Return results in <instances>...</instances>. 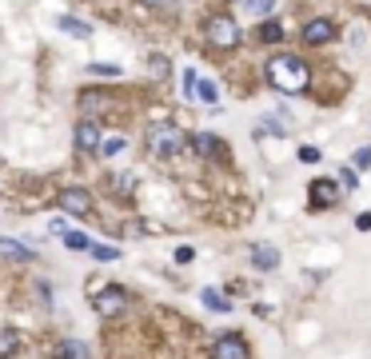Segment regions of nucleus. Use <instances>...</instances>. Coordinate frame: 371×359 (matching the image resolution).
Returning <instances> with one entry per match:
<instances>
[{
	"mask_svg": "<svg viewBox=\"0 0 371 359\" xmlns=\"http://www.w3.org/2000/svg\"><path fill=\"white\" fill-rule=\"evenodd\" d=\"M268 80L276 92H288V96H300L303 88L311 84V72L300 56H291V52H280V56L268 60Z\"/></svg>",
	"mask_w": 371,
	"mask_h": 359,
	"instance_id": "nucleus-1",
	"label": "nucleus"
},
{
	"mask_svg": "<svg viewBox=\"0 0 371 359\" xmlns=\"http://www.w3.org/2000/svg\"><path fill=\"white\" fill-rule=\"evenodd\" d=\"M148 152L152 156H176V152H184V132L176 128V124H168V120H156L148 128Z\"/></svg>",
	"mask_w": 371,
	"mask_h": 359,
	"instance_id": "nucleus-2",
	"label": "nucleus"
},
{
	"mask_svg": "<svg viewBox=\"0 0 371 359\" xmlns=\"http://www.w3.org/2000/svg\"><path fill=\"white\" fill-rule=\"evenodd\" d=\"M208 40L216 44V48H236V44H240V28H236V20L211 16L208 20Z\"/></svg>",
	"mask_w": 371,
	"mask_h": 359,
	"instance_id": "nucleus-3",
	"label": "nucleus"
},
{
	"mask_svg": "<svg viewBox=\"0 0 371 359\" xmlns=\"http://www.w3.org/2000/svg\"><path fill=\"white\" fill-rule=\"evenodd\" d=\"M128 303H132V296L124 288H116V283H112V288H104L100 296L92 299V308L100 311V316H120V311H128Z\"/></svg>",
	"mask_w": 371,
	"mask_h": 359,
	"instance_id": "nucleus-4",
	"label": "nucleus"
},
{
	"mask_svg": "<svg viewBox=\"0 0 371 359\" xmlns=\"http://www.w3.org/2000/svg\"><path fill=\"white\" fill-rule=\"evenodd\" d=\"M343 199L340 180H311V208H335Z\"/></svg>",
	"mask_w": 371,
	"mask_h": 359,
	"instance_id": "nucleus-5",
	"label": "nucleus"
},
{
	"mask_svg": "<svg viewBox=\"0 0 371 359\" xmlns=\"http://www.w3.org/2000/svg\"><path fill=\"white\" fill-rule=\"evenodd\" d=\"M56 204H61V212H68V216H92V196L84 188H64Z\"/></svg>",
	"mask_w": 371,
	"mask_h": 359,
	"instance_id": "nucleus-6",
	"label": "nucleus"
},
{
	"mask_svg": "<svg viewBox=\"0 0 371 359\" xmlns=\"http://www.w3.org/2000/svg\"><path fill=\"white\" fill-rule=\"evenodd\" d=\"M216 359H251V351L244 343V335H224L216 339Z\"/></svg>",
	"mask_w": 371,
	"mask_h": 359,
	"instance_id": "nucleus-7",
	"label": "nucleus"
},
{
	"mask_svg": "<svg viewBox=\"0 0 371 359\" xmlns=\"http://www.w3.org/2000/svg\"><path fill=\"white\" fill-rule=\"evenodd\" d=\"M331 36H335V24H331V20H311L308 28H303V40H308V44H328Z\"/></svg>",
	"mask_w": 371,
	"mask_h": 359,
	"instance_id": "nucleus-8",
	"label": "nucleus"
},
{
	"mask_svg": "<svg viewBox=\"0 0 371 359\" xmlns=\"http://www.w3.org/2000/svg\"><path fill=\"white\" fill-rule=\"evenodd\" d=\"M76 148H80V152H96V148H100V128H96L92 120H84L80 128H76Z\"/></svg>",
	"mask_w": 371,
	"mask_h": 359,
	"instance_id": "nucleus-9",
	"label": "nucleus"
},
{
	"mask_svg": "<svg viewBox=\"0 0 371 359\" xmlns=\"http://www.w3.org/2000/svg\"><path fill=\"white\" fill-rule=\"evenodd\" d=\"M251 264L263 268V271H271L276 264H280V251L271 248V244H260V248H251Z\"/></svg>",
	"mask_w": 371,
	"mask_h": 359,
	"instance_id": "nucleus-10",
	"label": "nucleus"
},
{
	"mask_svg": "<svg viewBox=\"0 0 371 359\" xmlns=\"http://www.w3.org/2000/svg\"><path fill=\"white\" fill-rule=\"evenodd\" d=\"M192 144H196V148H200L204 156H211V160H224V152H228V148L220 144V140L208 136V132H196V140H192Z\"/></svg>",
	"mask_w": 371,
	"mask_h": 359,
	"instance_id": "nucleus-11",
	"label": "nucleus"
},
{
	"mask_svg": "<svg viewBox=\"0 0 371 359\" xmlns=\"http://www.w3.org/2000/svg\"><path fill=\"white\" fill-rule=\"evenodd\" d=\"M0 256H12V259H32V248H24L21 239L0 236Z\"/></svg>",
	"mask_w": 371,
	"mask_h": 359,
	"instance_id": "nucleus-12",
	"label": "nucleus"
},
{
	"mask_svg": "<svg viewBox=\"0 0 371 359\" xmlns=\"http://www.w3.org/2000/svg\"><path fill=\"white\" fill-rule=\"evenodd\" d=\"M56 24H61L64 32H72V36H80V40H88V36H92V28L84 24V20H76V16H61Z\"/></svg>",
	"mask_w": 371,
	"mask_h": 359,
	"instance_id": "nucleus-13",
	"label": "nucleus"
},
{
	"mask_svg": "<svg viewBox=\"0 0 371 359\" xmlns=\"http://www.w3.org/2000/svg\"><path fill=\"white\" fill-rule=\"evenodd\" d=\"M200 299H204V303H208L211 311H231V303H228V299H224V296H220V291H216V288H204V291H200Z\"/></svg>",
	"mask_w": 371,
	"mask_h": 359,
	"instance_id": "nucleus-14",
	"label": "nucleus"
},
{
	"mask_svg": "<svg viewBox=\"0 0 371 359\" xmlns=\"http://www.w3.org/2000/svg\"><path fill=\"white\" fill-rule=\"evenodd\" d=\"M16 351H21V335L0 328V355H16Z\"/></svg>",
	"mask_w": 371,
	"mask_h": 359,
	"instance_id": "nucleus-15",
	"label": "nucleus"
},
{
	"mask_svg": "<svg viewBox=\"0 0 371 359\" xmlns=\"http://www.w3.org/2000/svg\"><path fill=\"white\" fill-rule=\"evenodd\" d=\"M260 40H268V44H280V40H283V28L276 24V20H263V24H260Z\"/></svg>",
	"mask_w": 371,
	"mask_h": 359,
	"instance_id": "nucleus-16",
	"label": "nucleus"
},
{
	"mask_svg": "<svg viewBox=\"0 0 371 359\" xmlns=\"http://www.w3.org/2000/svg\"><path fill=\"white\" fill-rule=\"evenodd\" d=\"M64 244H68L72 251H88L92 248V239L84 236V231H64Z\"/></svg>",
	"mask_w": 371,
	"mask_h": 359,
	"instance_id": "nucleus-17",
	"label": "nucleus"
},
{
	"mask_svg": "<svg viewBox=\"0 0 371 359\" xmlns=\"http://www.w3.org/2000/svg\"><path fill=\"white\" fill-rule=\"evenodd\" d=\"M128 148V144H124V136H112V140H100V156H120V152Z\"/></svg>",
	"mask_w": 371,
	"mask_h": 359,
	"instance_id": "nucleus-18",
	"label": "nucleus"
},
{
	"mask_svg": "<svg viewBox=\"0 0 371 359\" xmlns=\"http://www.w3.org/2000/svg\"><path fill=\"white\" fill-rule=\"evenodd\" d=\"M192 96H200L204 104H216V84H208V80L200 84V80H196V88H192Z\"/></svg>",
	"mask_w": 371,
	"mask_h": 359,
	"instance_id": "nucleus-19",
	"label": "nucleus"
},
{
	"mask_svg": "<svg viewBox=\"0 0 371 359\" xmlns=\"http://www.w3.org/2000/svg\"><path fill=\"white\" fill-rule=\"evenodd\" d=\"M88 72H92V76H120L116 64H88Z\"/></svg>",
	"mask_w": 371,
	"mask_h": 359,
	"instance_id": "nucleus-20",
	"label": "nucleus"
},
{
	"mask_svg": "<svg viewBox=\"0 0 371 359\" xmlns=\"http://www.w3.org/2000/svg\"><path fill=\"white\" fill-rule=\"evenodd\" d=\"M271 4H276V0H248V12H256V16H268Z\"/></svg>",
	"mask_w": 371,
	"mask_h": 359,
	"instance_id": "nucleus-21",
	"label": "nucleus"
},
{
	"mask_svg": "<svg viewBox=\"0 0 371 359\" xmlns=\"http://www.w3.org/2000/svg\"><path fill=\"white\" fill-rule=\"evenodd\" d=\"M88 251L100 259V264H104V259H120V248H104V244H100V248H88Z\"/></svg>",
	"mask_w": 371,
	"mask_h": 359,
	"instance_id": "nucleus-22",
	"label": "nucleus"
},
{
	"mask_svg": "<svg viewBox=\"0 0 371 359\" xmlns=\"http://www.w3.org/2000/svg\"><path fill=\"white\" fill-rule=\"evenodd\" d=\"M351 168H371V148H360V152H355V160H351Z\"/></svg>",
	"mask_w": 371,
	"mask_h": 359,
	"instance_id": "nucleus-23",
	"label": "nucleus"
},
{
	"mask_svg": "<svg viewBox=\"0 0 371 359\" xmlns=\"http://www.w3.org/2000/svg\"><path fill=\"white\" fill-rule=\"evenodd\" d=\"M300 160H303V164H320V148L303 144V148H300Z\"/></svg>",
	"mask_w": 371,
	"mask_h": 359,
	"instance_id": "nucleus-24",
	"label": "nucleus"
},
{
	"mask_svg": "<svg viewBox=\"0 0 371 359\" xmlns=\"http://www.w3.org/2000/svg\"><path fill=\"white\" fill-rule=\"evenodd\" d=\"M340 184L343 188H355V168H340Z\"/></svg>",
	"mask_w": 371,
	"mask_h": 359,
	"instance_id": "nucleus-25",
	"label": "nucleus"
},
{
	"mask_svg": "<svg viewBox=\"0 0 371 359\" xmlns=\"http://www.w3.org/2000/svg\"><path fill=\"white\" fill-rule=\"evenodd\" d=\"M355 228H360V231H371V212H360V216H355Z\"/></svg>",
	"mask_w": 371,
	"mask_h": 359,
	"instance_id": "nucleus-26",
	"label": "nucleus"
},
{
	"mask_svg": "<svg viewBox=\"0 0 371 359\" xmlns=\"http://www.w3.org/2000/svg\"><path fill=\"white\" fill-rule=\"evenodd\" d=\"M192 88H196V68L184 72V92H188V96H192Z\"/></svg>",
	"mask_w": 371,
	"mask_h": 359,
	"instance_id": "nucleus-27",
	"label": "nucleus"
},
{
	"mask_svg": "<svg viewBox=\"0 0 371 359\" xmlns=\"http://www.w3.org/2000/svg\"><path fill=\"white\" fill-rule=\"evenodd\" d=\"M192 256H196L192 248H176V259H180V264H192Z\"/></svg>",
	"mask_w": 371,
	"mask_h": 359,
	"instance_id": "nucleus-28",
	"label": "nucleus"
},
{
	"mask_svg": "<svg viewBox=\"0 0 371 359\" xmlns=\"http://www.w3.org/2000/svg\"><path fill=\"white\" fill-rule=\"evenodd\" d=\"M144 4H160V0H144Z\"/></svg>",
	"mask_w": 371,
	"mask_h": 359,
	"instance_id": "nucleus-29",
	"label": "nucleus"
}]
</instances>
